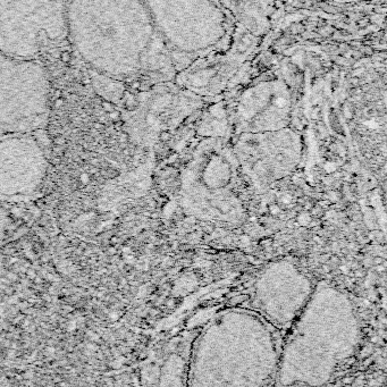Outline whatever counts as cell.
I'll return each mask as SVG.
<instances>
[{"label":"cell","instance_id":"cell-1","mask_svg":"<svg viewBox=\"0 0 387 387\" xmlns=\"http://www.w3.org/2000/svg\"><path fill=\"white\" fill-rule=\"evenodd\" d=\"M67 24L72 44L98 73L121 81L164 67L165 47L143 0H70Z\"/></svg>","mask_w":387,"mask_h":387},{"label":"cell","instance_id":"cell-2","mask_svg":"<svg viewBox=\"0 0 387 387\" xmlns=\"http://www.w3.org/2000/svg\"><path fill=\"white\" fill-rule=\"evenodd\" d=\"M67 0H0V53L37 59L69 38Z\"/></svg>","mask_w":387,"mask_h":387},{"label":"cell","instance_id":"cell-3","mask_svg":"<svg viewBox=\"0 0 387 387\" xmlns=\"http://www.w3.org/2000/svg\"><path fill=\"white\" fill-rule=\"evenodd\" d=\"M49 115V82L38 59L0 53V137L33 133Z\"/></svg>","mask_w":387,"mask_h":387},{"label":"cell","instance_id":"cell-4","mask_svg":"<svg viewBox=\"0 0 387 387\" xmlns=\"http://www.w3.org/2000/svg\"><path fill=\"white\" fill-rule=\"evenodd\" d=\"M46 169L45 151L32 133L0 137V195L33 193L44 180Z\"/></svg>","mask_w":387,"mask_h":387},{"label":"cell","instance_id":"cell-5","mask_svg":"<svg viewBox=\"0 0 387 387\" xmlns=\"http://www.w3.org/2000/svg\"><path fill=\"white\" fill-rule=\"evenodd\" d=\"M236 106L241 120L282 121L287 118L290 113L292 97L283 81H267L242 93Z\"/></svg>","mask_w":387,"mask_h":387},{"label":"cell","instance_id":"cell-6","mask_svg":"<svg viewBox=\"0 0 387 387\" xmlns=\"http://www.w3.org/2000/svg\"><path fill=\"white\" fill-rule=\"evenodd\" d=\"M92 81L98 92L112 103H117V100L121 99L122 93L124 92V87L120 84V81L98 73L96 71H93Z\"/></svg>","mask_w":387,"mask_h":387},{"label":"cell","instance_id":"cell-7","mask_svg":"<svg viewBox=\"0 0 387 387\" xmlns=\"http://www.w3.org/2000/svg\"><path fill=\"white\" fill-rule=\"evenodd\" d=\"M5 226H6V218L2 211H0V239H2L3 233L5 231Z\"/></svg>","mask_w":387,"mask_h":387},{"label":"cell","instance_id":"cell-8","mask_svg":"<svg viewBox=\"0 0 387 387\" xmlns=\"http://www.w3.org/2000/svg\"><path fill=\"white\" fill-rule=\"evenodd\" d=\"M341 270L343 271L344 274H347L348 270H347V267L346 266H341Z\"/></svg>","mask_w":387,"mask_h":387}]
</instances>
